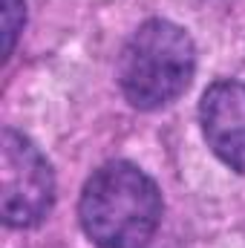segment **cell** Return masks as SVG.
<instances>
[{"label":"cell","instance_id":"cell-1","mask_svg":"<svg viewBox=\"0 0 245 248\" xmlns=\"http://www.w3.org/2000/svg\"><path fill=\"white\" fill-rule=\"evenodd\" d=\"M78 217L98 248H141L159 228L162 193L141 168L110 162L87 179Z\"/></svg>","mask_w":245,"mask_h":248},{"label":"cell","instance_id":"cell-2","mask_svg":"<svg viewBox=\"0 0 245 248\" xmlns=\"http://www.w3.org/2000/svg\"><path fill=\"white\" fill-rule=\"evenodd\" d=\"M196 69L190 35L170 20H147L127 41L119 58L124 98L138 110H159L187 90Z\"/></svg>","mask_w":245,"mask_h":248},{"label":"cell","instance_id":"cell-3","mask_svg":"<svg viewBox=\"0 0 245 248\" xmlns=\"http://www.w3.org/2000/svg\"><path fill=\"white\" fill-rule=\"evenodd\" d=\"M55 202V176L46 156L17 130L0 139V208L12 228L38 225Z\"/></svg>","mask_w":245,"mask_h":248},{"label":"cell","instance_id":"cell-4","mask_svg":"<svg viewBox=\"0 0 245 248\" xmlns=\"http://www.w3.org/2000/svg\"><path fill=\"white\" fill-rule=\"evenodd\" d=\"M199 122L208 147L237 173L245 176V84L216 81L205 90Z\"/></svg>","mask_w":245,"mask_h":248},{"label":"cell","instance_id":"cell-5","mask_svg":"<svg viewBox=\"0 0 245 248\" xmlns=\"http://www.w3.org/2000/svg\"><path fill=\"white\" fill-rule=\"evenodd\" d=\"M3 29H6V55H9L23 29V0H3Z\"/></svg>","mask_w":245,"mask_h":248}]
</instances>
